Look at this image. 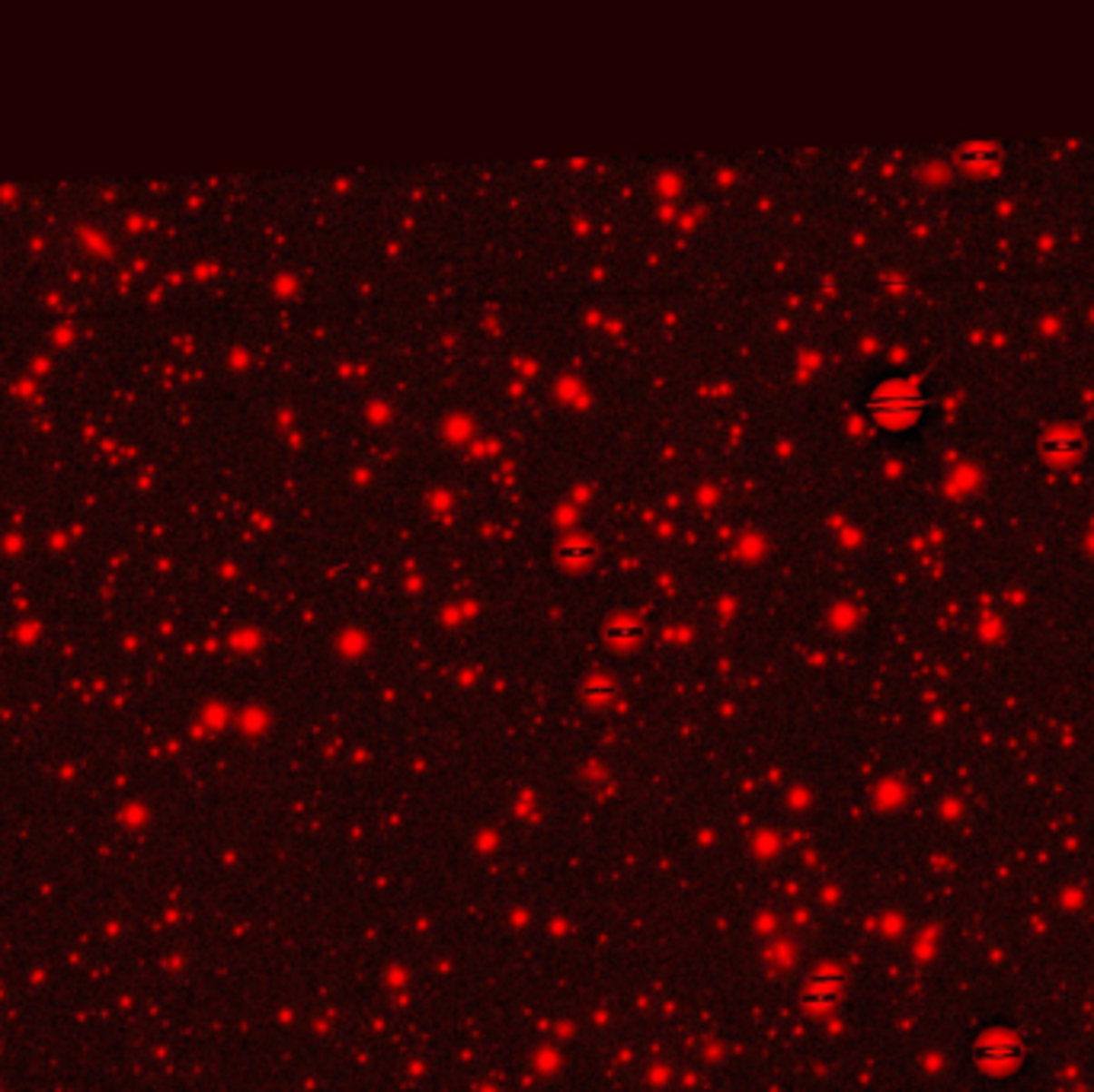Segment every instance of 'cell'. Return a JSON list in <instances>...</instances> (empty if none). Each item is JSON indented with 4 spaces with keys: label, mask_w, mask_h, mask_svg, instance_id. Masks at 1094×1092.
I'll list each match as a JSON object with an SVG mask.
<instances>
[{
    "label": "cell",
    "mask_w": 1094,
    "mask_h": 1092,
    "mask_svg": "<svg viewBox=\"0 0 1094 1092\" xmlns=\"http://www.w3.org/2000/svg\"><path fill=\"white\" fill-rule=\"evenodd\" d=\"M970 1060L976 1064V1070L995 1073V1077H1005L1024 1067L1027 1060V1045L1018 1031L1005 1028V1025H989L982 1028L970 1045Z\"/></svg>",
    "instance_id": "cell-1"
},
{
    "label": "cell",
    "mask_w": 1094,
    "mask_h": 1092,
    "mask_svg": "<svg viewBox=\"0 0 1094 1092\" xmlns=\"http://www.w3.org/2000/svg\"><path fill=\"white\" fill-rule=\"evenodd\" d=\"M922 410H925V398H922L919 391H893L880 400L877 417L890 429H905L919 420Z\"/></svg>",
    "instance_id": "cell-2"
},
{
    "label": "cell",
    "mask_w": 1094,
    "mask_h": 1092,
    "mask_svg": "<svg viewBox=\"0 0 1094 1092\" xmlns=\"http://www.w3.org/2000/svg\"><path fill=\"white\" fill-rule=\"evenodd\" d=\"M1040 452L1050 462H1072L1075 455L1081 452V436L1069 433V429H1053V433L1043 436Z\"/></svg>",
    "instance_id": "cell-3"
},
{
    "label": "cell",
    "mask_w": 1094,
    "mask_h": 1092,
    "mask_svg": "<svg viewBox=\"0 0 1094 1092\" xmlns=\"http://www.w3.org/2000/svg\"><path fill=\"white\" fill-rule=\"evenodd\" d=\"M960 161L966 163V167H976V163H995L999 161V148H995V144H989V142H972V144H966L963 148V157H960Z\"/></svg>",
    "instance_id": "cell-4"
}]
</instances>
